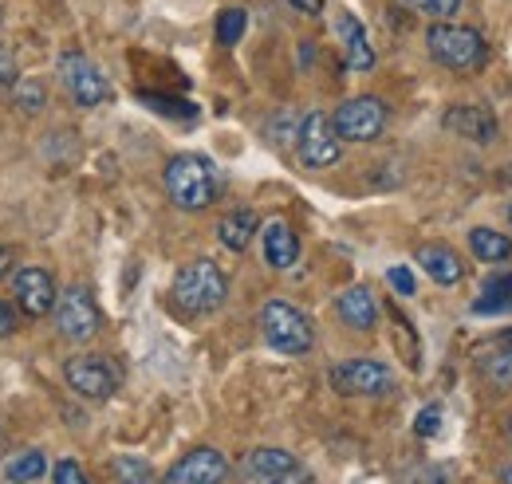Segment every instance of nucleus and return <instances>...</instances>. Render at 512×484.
<instances>
[{
	"instance_id": "1",
	"label": "nucleus",
	"mask_w": 512,
	"mask_h": 484,
	"mask_svg": "<svg viewBox=\"0 0 512 484\" xmlns=\"http://www.w3.org/2000/svg\"><path fill=\"white\" fill-rule=\"evenodd\" d=\"M426 52L449 71H481L489 63V44L477 28L453 24V20H434L426 28Z\"/></svg>"
},
{
	"instance_id": "2",
	"label": "nucleus",
	"mask_w": 512,
	"mask_h": 484,
	"mask_svg": "<svg viewBox=\"0 0 512 484\" xmlns=\"http://www.w3.org/2000/svg\"><path fill=\"white\" fill-rule=\"evenodd\" d=\"M229 296V276L213 260H193L174 276L170 300L182 315H209Z\"/></svg>"
},
{
	"instance_id": "3",
	"label": "nucleus",
	"mask_w": 512,
	"mask_h": 484,
	"mask_svg": "<svg viewBox=\"0 0 512 484\" xmlns=\"http://www.w3.org/2000/svg\"><path fill=\"white\" fill-rule=\"evenodd\" d=\"M162 182H166V193H170V201L178 209L197 213V209H209L217 201V170L201 154H178V158H170Z\"/></svg>"
},
{
	"instance_id": "4",
	"label": "nucleus",
	"mask_w": 512,
	"mask_h": 484,
	"mask_svg": "<svg viewBox=\"0 0 512 484\" xmlns=\"http://www.w3.org/2000/svg\"><path fill=\"white\" fill-rule=\"evenodd\" d=\"M260 335L272 351L280 355H308L316 347V327L312 319L288 300H268L260 307Z\"/></svg>"
},
{
	"instance_id": "5",
	"label": "nucleus",
	"mask_w": 512,
	"mask_h": 484,
	"mask_svg": "<svg viewBox=\"0 0 512 484\" xmlns=\"http://www.w3.org/2000/svg\"><path fill=\"white\" fill-rule=\"evenodd\" d=\"M327 382L347 398H383L394 390V370L375 359H347L327 370Z\"/></svg>"
},
{
	"instance_id": "6",
	"label": "nucleus",
	"mask_w": 512,
	"mask_h": 484,
	"mask_svg": "<svg viewBox=\"0 0 512 484\" xmlns=\"http://www.w3.org/2000/svg\"><path fill=\"white\" fill-rule=\"evenodd\" d=\"M296 154L308 170H331L339 158H343V142L331 126V115L323 111H312L304 115L300 126H296Z\"/></svg>"
},
{
	"instance_id": "7",
	"label": "nucleus",
	"mask_w": 512,
	"mask_h": 484,
	"mask_svg": "<svg viewBox=\"0 0 512 484\" xmlns=\"http://www.w3.org/2000/svg\"><path fill=\"white\" fill-rule=\"evenodd\" d=\"M386 119H390V111H386L383 99H375V95H355V99H347V103L331 115V126H335L339 142H375L386 130Z\"/></svg>"
},
{
	"instance_id": "8",
	"label": "nucleus",
	"mask_w": 512,
	"mask_h": 484,
	"mask_svg": "<svg viewBox=\"0 0 512 484\" xmlns=\"http://www.w3.org/2000/svg\"><path fill=\"white\" fill-rule=\"evenodd\" d=\"M241 484H312V477L288 449L260 445L241 461Z\"/></svg>"
},
{
	"instance_id": "9",
	"label": "nucleus",
	"mask_w": 512,
	"mask_h": 484,
	"mask_svg": "<svg viewBox=\"0 0 512 484\" xmlns=\"http://www.w3.org/2000/svg\"><path fill=\"white\" fill-rule=\"evenodd\" d=\"M60 79H64L71 103H79V107H99V103L111 99L107 75L99 71V63L91 56H83V52H64L60 56Z\"/></svg>"
},
{
	"instance_id": "10",
	"label": "nucleus",
	"mask_w": 512,
	"mask_h": 484,
	"mask_svg": "<svg viewBox=\"0 0 512 484\" xmlns=\"http://www.w3.org/2000/svg\"><path fill=\"white\" fill-rule=\"evenodd\" d=\"M64 382L79 394V398H91V402H103L119 390V366L103 355H75L64 363Z\"/></svg>"
},
{
	"instance_id": "11",
	"label": "nucleus",
	"mask_w": 512,
	"mask_h": 484,
	"mask_svg": "<svg viewBox=\"0 0 512 484\" xmlns=\"http://www.w3.org/2000/svg\"><path fill=\"white\" fill-rule=\"evenodd\" d=\"M52 311H56V327L67 343H87L99 335V307H95L87 288H79V284L67 288Z\"/></svg>"
},
{
	"instance_id": "12",
	"label": "nucleus",
	"mask_w": 512,
	"mask_h": 484,
	"mask_svg": "<svg viewBox=\"0 0 512 484\" xmlns=\"http://www.w3.org/2000/svg\"><path fill=\"white\" fill-rule=\"evenodd\" d=\"M229 481V461L221 449L213 445H197L182 461L170 465V473L162 477V484H225Z\"/></svg>"
},
{
	"instance_id": "13",
	"label": "nucleus",
	"mask_w": 512,
	"mask_h": 484,
	"mask_svg": "<svg viewBox=\"0 0 512 484\" xmlns=\"http://www.w3.org/2000/svg\"><path fill=\"white\" fill-rule=\"evenodd\" d=\"M12 292H16L20 311L32 315V319H40V315H48L56 307V280L44 268H20L16 280H12Z\"/></svg>"
},
{
	"instance_id": "14",
	"label": "nucleus",
	"mask_w": 512,
	"mask_h": 484,
	"mask_svg": "<svg viewBox=\"0 0 512 484\" xmlns=\"http://www.w3.org/2000/svg\"><path fill=\"white\" fill-rule=\"evenodd\" d=\"M442 122H446L449 134L469 138V142H477V146H489V142L497 138V119H493V111H489V107H481V103L449 107Z\"/></svg>"
},
{
	"instance_id": "15",
	"label": "nucleus",
	"mask_w": 512,
	"mask_h": 484,
	"mask_svg": "<svg viewBox=\"0 0 512 484\" xmlns=\"http://www.w3.org/2000/svg\"><path fill=\"white\" fill-rule=\"evenodd\" d=\"M335 32H339V44H343V60L351 71H371L375 67V48L367 40V28L355 12H339L335 16Z\"/></svg>"
},
{
	"instance_id": "16",
	"label": "nucleus",
	"mask_w": 512,
	"mask_h": 484,
	"mask_svg": "<svg viewBox=\"0 0 512 484\" xmlns=\"http://www.w3.org/2000/svg\"><path fill=\"white\" fill-rule=\"evenodd\" d=\"M418 264L426 268V276H430L438 288H453V284H461V276H465V264H461V256H457L449 244H422V248H418Z\"/></svg>"
},
{
	"instance_id": "17",
	"label": "nucleus",
	"mask_w": 512,
	"mask_h": 484,
	"mask_svg": "<svg viewBox=\"0 0 512 484\" xmlns=\"http://www.w3.org/2000/svg\"><path fill=\"white\" fill-rule=\"evenodd\" d=\"M477 370H481V378H485L489 386L512 390V327H505V331L493 339V347L477 359Z\"/></svg>"
},
{
	"instance_id": "18",
	"label": "nucleus",
	"mask_w": 512,
	"mask_h": 484,
	"mask_svg": "<svg viewBox=\"0 0 512 484\" xmlns=\"http://www.w3.org/2000/svg\"><path fill=\"white\" fill-rule=\"evenodd\" d=\"M264 260H268V268H280V272L300 260V237L288 221H268L264 225Z\"/></svg>"
},
{
	"instance_id": "19",
	"label": "nucleus",
	"mask_w": 512,
	"mask_h": 484,
	"mask_svg": "<svg viewBox=\"0 0 512 484\" xmlns=\"http://www.w3.org/2000/svg\"><path fill=\"white\" fill-rule=\"evenodd\" d=\"M339 319H343L351 331H371V327L379 323V300H375V292L363 288V284L347 288V292L339 296Z\"/></svg>"
},
{
	"instance_id": "20",
	"label": "nucleus",
	"mask_w": 512,
	"mask_h": 484,
	"mask_svg": "<svg viewBox=\"0 0 512 484\" xmlns=\"http://www.w3.org/2000/svg\"><path fill=\"white\" fill-rule=\"evenodd\" d=\"M256 225H260V221H256L253 209H233V213L217 225V237H221V244H225L229 252H245L256 237Z\"/></svg>"
},
{
	"instance_id": "21",
	"label": "nucleus",
	"mask_w": 512,
	"mask_h": 484,
	"mask_svg": "<svg viewBox=\"0 0 512 484\" xmlns=\"http://www.w3.org/2000/svg\"><path fill=\"white\" fill-rule=\"evenodd\" d=\"M469 248H473V256L481 260V264H505L512 260V237H505L501 229H473L469 233Z\"/></svg>"
},
{
	"instance_id": "22",
	"label": "nucleus",
	"mask_w": 512,
	"mask_h": 484,
	"mask_svg": "<svg viewBox=\"0 0 512 484\" xmlns=\"http://www.w3.org/2000/svg\"><path fill=\"white\" fill-rule=\"evenodd\" d=\"M245 28H249V12H245L241 4H229L225 12H217V24H213V32H217V44L233 48V44L245 36Z\"/></svg>"
},
{
	"instance_id": "23",
	"label": "nucleus",
	"mask_w": 512,
	"mask_h": 484,
	"mask_svg": "<svg viewBox=\"0 0 512 484\" xmlns=\"http://www.w3.org/2000/svg\"><path fill=\"white\" fill-rule=\"evenodd\" d=\"M44 473H48V461H44V453H40V449H24V453H16V457H12V465H8V481L12 484L40 481Z\"/></svg>"
},
{
	"instance_id": "24",
	"label": "nucleus",
	"mask_w": 512,
	"mask_h": 484,
	"mask_svg": "<svg viewBox=\"0 0 512 484\" xmlns=\"http://www.w3.org/2000/svg\"><path fill=\"white\" fill-rule=\"evenodd\" d=\"M509 307H512V276L489 280L481 288V300L473 303V311H509Z\"/></svg>"
},
{
	"instance_id": "25",
	"label": "nucleus",
	"mask_w": 512,
	"mask_h": 484,
	"mask_svg": "<svg viewBox=\"0 0 512 484\" xmlns=\"http://www.w3.org/2000/svg\"><path fill=\"white\" fill-rule=\"evenodd\" d=\"M44 99H48V91H44L40 79H16V87H12V103H16L24 115L44 111Z\"/></svg>"
},
{
	"instance_id": "26",
	"label": "nucleus",
	"mask_w": 512,
	"mask_h": 484,
	"mask_svg": "<svg viewBox=\"0 0 512 484\" xmlns=\"http://www.w3.org/2000/svg\"><path fill=\"white\" fill-rule=\"evenodd\" d=\"M115 473H119V484H158L154 481V469L146 461H138V457H119Z\"/></svg>"
},
{
	"instance_id": "27",
	"label": "nucleus",
	"mask_w": 512,
	"mask_h": 484,
	"mask_svg": "<svg viewBox=\"0 0 512 484\" xmlns=\"http://www.w3.org/2000/svg\"><path fill=\"white\" fill-rule=\"evenodd\" d=\"M402 4L414 8V12H422V16H430V20H453L465 0H402Z\"/></svg>"
},
{
	"instance_id": "28",
	"label": "nucleus",
	"mask_w": 512,
	"mask_h": 484,
	"mask_svg": "<svg viewBox=\"0 0 512 484\" xmlns=\"http://www.w3.org/2000/svg\"><path fill=\"white\" fill-rule=\"evenodd\" d=\"M52 481H56V484H91L79 461H60V465L52 469Z\"/></svg>"
},
{
	"instance_id": "29",
	"label": "nucleus",
	"mask_w": 512,
	"mask_h": 484,
	"mask_svg": "<svg viewBox=\"0 0 512 484\" xmlns=\"http://www.w3.org/2000/svg\"><path fill=\"white\" fill-rule=\"evenodd\" d=\"M442 429V406H426L422 414H418V422H414V433L418 437H434Z\"/></svg>"
},
{
	"instance_id": "30",
	"label": "nucleus",
	"mask_w": 512,
	"mask_h": 484,
	"mask_svg": "<svg viewBox=\"0 0 512 484\" xmlns=\"http://www.w3.org/2000/svg\"><path fill=\"white\" fill-rule=\"evenodd\" d=\"M386 280H390V288H394L398 296H414V292H418V288H414V272H410V268H402V264H398V268H390V272H386Z\"/></svg>"
},
{
	"instance_id": "31",
	"label": "nucleus",
	"mask_w": 512,
	"mask_h": 484,
	"mask_svg": "<svg viewBox=\"0 0 512 484\" xmlns=\"http://www.w3.org/2000/svg\"><path fill=\"white\" fill-rule=\"evenodd\" d=\"M16 75H20V71H16V56L0 44V91H12V87H16Z\"/></svg>"
},
{
	"instance_id": "32",
	"label": "nucleus",
	"mask_w": 512,
	"mask_h": 484,
	"mask_svg": "<svg viewBox=\"0 0 512 484\" xmlns=\"http://www.w3.org/2000/svg\"><path fill=\"white\" fill-rule=\"evenodd\" d=\"M142 103H146V107H158V111H166V115H193L190 103H166V95H142Z\"/></svg>"
},
{
	"instance_id": "33",
	"label": "nucleus",
	"mask_w": 512,
	"mask_h": 484,
	"mask_svg": "<svg viewBox=\"0 0 512 484\" xmlns=\"http://www.w3.org/2000/svg\"><path fill=\"white\" fill-rule=\"evenodd\" d=\"M12 331H16V307L0 300V339H8Z\"/></svg>"
},
{
	"instance_id": "34",
	"label": "nucleus",
	"mask_w": 512,
	"mask_h": 484,
	"mask_svg": "<svg viewBox=\"0 0 512 484\" xmlns=\"http://www.w3.org/2000/svg\"><path fill=\"white\" fill-rule=\"evenodd\" d=\"M296 12H304V16H320L323 12V0H288Z\"/></svg>"
},
{
	"instance_id": "35",
	"label": "nucleus",
	"mask_w": 512,
	"mask_h": 484,
	"mask_svg": "<svg viewBox=\"0 0 512 484\" xmlns=\"http://www.w3.org/2000/svg\"><path fill=\"white\" fill-rule=\"evenodd\" d=\"M8 268H12V248H8V244H0V280L8 276Z\"/></svg>"
},
{
	"instance_id": "36",
	"label": "nucleus",
	"mask_w": 512,
	"mask_h": 484,
	"mask_svg": "<svg viewBox=\"0 0 512 484\" xmlns=\"http://www.w3.org/2000/svg\"><path fill=\"white\" fill-rule=\"evenodd\" d=\"M4 445H8V433H4V425H0V453H4Z\"/></svg>"
},
{
	"instance_id": "37",
	"label": "nucleus",
	"mask_w": 512,
	"mask_h": 484,
	"mask_svg": "<svg viewBox=\"0 0 512 484\" xmlns=\"http://www.w3.org/2000/svg\"><path fill=\"white\" fill-rule=\"evenodd\" d=\"M501 481H505V484H512V465H509V469H505V473H501Z\"/></svg>"
},
{
	"instance_id": "38",
	"label": "nucleus",
	"mask_w": 512,
	"mask_h": 484,
	"mask_svg": "<svg viewBox=\"0 0 512 484\" xmlns=\"http://www.w3.org/2000/svg\"><path fill=\"white\" fill-rule=\"evenodd\" d=\"M505 437H509V445H512V418L505 422Z\"/></svg>"
},
{
	"instance_id": "39",
	"label": "nucleus",
	"mask_w": 512,
	"mask_h": 484,
	"mask_svg": "<svg viewBox=\"0 0 512 484\" xmlns=\"http://www.w3.org/2000/svg\"><path fill=\"white\" fill-rule=\"evenodd\" d=\"M509 225H512V201H509Z\"/></svg>"
},
{
	"instance_id": "40",
	"label": "nucleus",
	"mask_w": 512,
	"mask_h": 484,
	"mask_svg": "<svg viewBox=\"0 0 512 484\" xmlns=\"http://www.w3.org/2000/svg\"><path fill=\"white\" fill-rule=\"evenodd\" d=\"M509 178H512V166H509Z\"/></svg>"
}]
</instances>
